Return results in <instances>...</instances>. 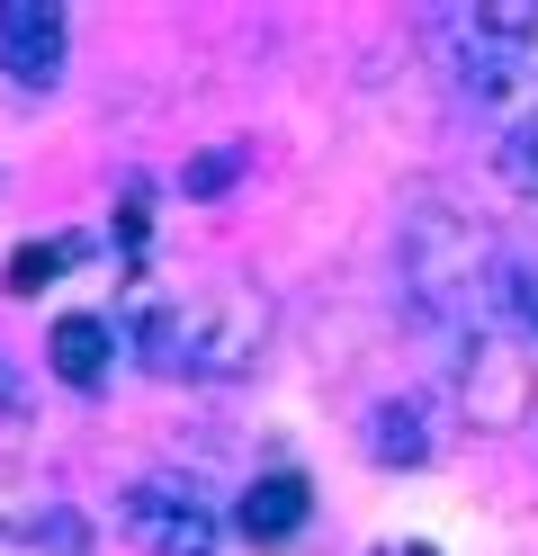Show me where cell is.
<instances>
[{
	"mask_svg": "<svg viewBox=\"0 0 538 556\" xmlns=\"http://www.w3.org/2000/svg\"><path fill=\"white\" fill-rule=\"evenodd\" d=\"M108 359H117V332H108L99 315H63L54 332H46V368L63 377V387H108Z\"/></svg>",
	"mask_w": 538,
	"mask_h": 556,
	"instance_id": "8",
	"label": "cell"
},
{
	"mask_svg": "<svg viewBox=\"0 0 538 556\" xmlns=\"http://www.w3.org/2000/svg\"><path fill=\"white\" fill-rule=\"evenodd\" d=\"M502 170H512V189H521V198H538V117L512 126V144H502Z\"/></svg>",
	"mask_w": 538,
	"mask_h": 556,
	"instance_id": "11",
	"label": "cell"
},
{
	"mask_svg": "<svg viewBox=\"0 0 538 556\" xmlns=\"http://www.w3.org/2000/svg\"><path fill=\"white\" fill-rule=\"evenodd\" d=\"M0 413H18V368H10V351H0Z\"/></svg>",
	"mask_w": 538,
	"mask_h": 556,
	"instance_id": "13",
	"label": "cell"
},
{
	"mask_svg": "<svg viewBox=\"0 0 538 556\" xmlns=\"http://www.w3.org/2000/svg\"><path fill=\"white\" fill-rule=\"evenodd\" d=\"M234 170H242V153H207V162L189 170V189L207 198V189H225V180H234Z\"/></svg>",
	"mask_w": 538,
	"mask_h": 556,
	"instance_id": "12",
	"label": "cell"
},
{
	"mask_svg": "<svg viewBox=\"0 0 538 556\" xmlns=\"http://www.w3.org/2000/svg\"><path fill=\"white\" fill-rule=\"evenodd\" d=\"M135 351L162 377H242L270 351V296L234 288H179V296H135Z\"/></svg>",
	"mask_w": 538,
	"mask_h": 556,
	"instance_id": "1",
	"label": "cell"
},
{
	"mask_svg": "<svg viewBox=\"0 0 538 556\" xmlns=\"http://www.w3.org/2000/svg\"><path fill=\"white\" fill-rule=\"evenodd\" d=\"M430 37L449 54V81L466 99H502L529 73V46H538V0H458V10L430 18Z\"/></svg>",
	"mask_w": 538,
	"mask_h": 556,
	"instance_id": "2",
	"label": "cell"
},
{
	"mask_svg": "<svg viewBox=\"0 0 538 556\" xmlns=\"http://www.w3.org/2000/svg\"><path fill=\"white\" fill-rule=\"evenodd\" d=\"M126 530H135V547H153V556H215L225 520H215L207 484H179V476H143L135 494H126Z\"/></svg>",
	"mask_w": 538,
	"mask_h": 556,
	"instance_id": "4",
	"label": "cell"
},
{
	"mask_svg": "<svg viewBox=\"0 0 538 556\" xmlns=\"http://www.w3.org/2000/svg\"><path fill=\"white\" fill-rule=\"evenodd\" d=\"M466 413H476V431L529 422V359H512V341H493V332L466 341Z\"/></svg>",
	"mask_w": 538,
	"mask_h": 556,
	"instance_id": "6",
	"label": "cell"
},
{
	"mask_svg": "<svg viewBox=\"0 0 538 556\" xmlns=\"http://www.w3.org/2000/svg\"><path fill=\"white\" fill-rule=\"evenodd\" d=\"M521 315H529V324H538V278H521Z\"/></svg>",
	"mask_w": 538,
	"mask_h": 556,
	"instance_id": "14",
	"label": "cell"
},
{
	"mask_svg": "<svg viewBox=\"0 0 538 556\" xmlns=\"http://www.w3.org/2000/svg\"><path fill=\"white\" fill-rule=\"evenodd\" d=\"M63 0H0V73L10 90H54L63 81Z\"/></svg>",
	"mask_w": 538,
	"mask_h": 556,
	"instance_id": "5",
	"label": "cell"
},
{
	"mask_svg": "<svg viewBox=\"0 0 538 556\" xmlns=\"http://www.w3.org/2000/svg\"><path fill=\"white\" fill-rule=\"evenodd\" d=\"M368 458H377V467H422V458H430V404H422V395L377 404V422H368Z\"/></svg>",
	"mask_w": 538,
	"mask_h": 556,
	"instance_id": "9",
	"label": "cell"
},
{
	"mask_svg": "<svg viewBox=\"0 0 538 556\" xmlns=\"http://www.w3.org/2000/svg\"><path fill=\"white\" fill-rule=\"evenodd\" d=\"M305 520H314V484H305L297 467L251 476V484H242V503H234V530H242L251 547H287Z\"/></svg>",
	"mask_w": 538,
	"mask_h": 556,
	"instance_id": "7",
	"label": "cell"
},
{
	"mask_svg": "<svg viewBox=\"0 0 538 556\" xmlns=\"http://www.w3.org/2000/svg\"><path fill=\"white\" fill-rule=\"evenodd\" d=\"M485 233L458 216V206H440V198H422L413 216H404V288H413V305L422 315H466L476 305V278H485Z\"/></svg>",
	"mask_w": 538,
	"mask_h": 556,
	"instance_id": "3",
	"label": "cell"
},
{
	"mask_svg": "<svg viewBox=\"0 0 538 556\" xmlns=\"http://www.w3.org/2000/svg\"><path fill=\"white\" fill-rule=\"evenodd\" d=\"M82 252H90L82 233H63V242H18V252H10V296H36V288H54V278H63L72 261H82Z\"/></svg>",
	"mask_w": 538,
	"mask_h": 556,
	"instance_id": "10",
	"label": "cell"
}]
</instances>
